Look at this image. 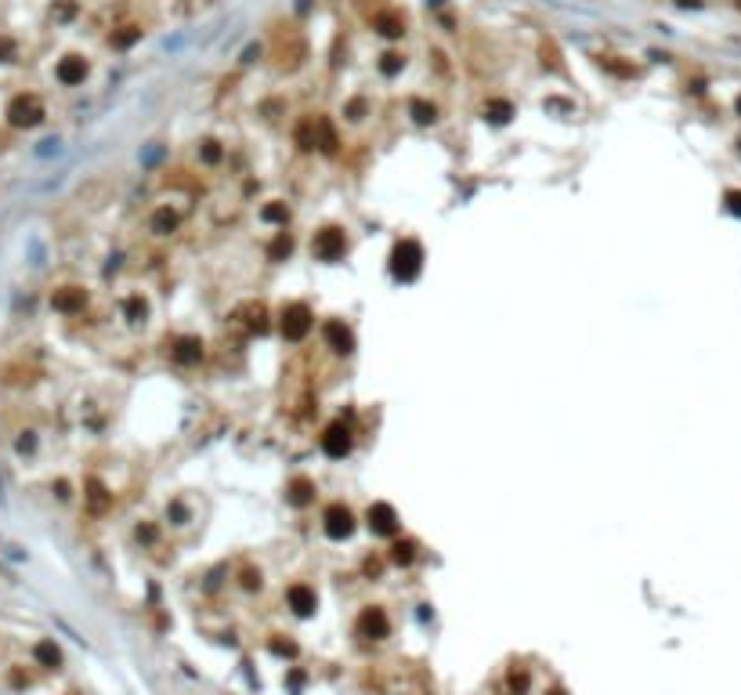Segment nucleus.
I'll return each instance as SVG.
<instances>
[{"label": "nucleus", "mask_w": 741, "mask_h": 695, "mask_svg": "<svg viewBox=\"0 0 741 695\" xmlns=\"http://www.w3.org/2000/svg\"><path fill=\"white\" fill-rule=\"evenodd\" d=\"M420 268H423V246L416 240H401L394 246V254H391V272L401 282H412L416 276H420Z\"/></svg>", "instance_id": "obj_1"}, {"label": "nucleus", "mask_w": 741, "mask_h": 695, "mask_svg": "<svg viewBox=\"0 0 741 695\" xmlns=\"http://www.w3.org/2000/svg\"><path fill=\"white\" fill-rule=\"evenodd\" d=\"M344 250H347V235H344L340 228H322V232H315V240H311V254H315L318 261L333 264V261H340V258H344Z\"/></svg>", "instance_id": "obj_2"}, {"label": "nucleus", "mask_w": 741, "mask_h": 695, "mask_svg": "<svg viewBox=\"0 0 741 695\" xmlns=\"http://www.w3.org/2000/svg\"><path fill=\"white\" fill-rule=\"evenodd\" d=\"M311 308L304 305V301H293V305H286L282 308V337L286 341H304L308 337V330H311Z\"/></svg>", "instance_id": "obj_3"}, {"label": "nucleus", "mask_w": 741, "mask_h": 695, "mask_svg": "<svg viewBox=\"0 0 741 695\" xmlns=\"http://www.w3.org/2000/svg\"><path fill=\"white\" fill-rule=\"evenodd\" d=\"M8 120L15 127H33V123L44 120V102L37 94H19V98H11V105H8Z\"/></svg>", "instance_id": "obj_4"}, {"label": "nucleus", "mask_w": 741, "mask_h": 695, "mask_svg": "<svg viewBox=\"0 0 741 695\" xmlns=\"http://www.w3.org/2000/svg\"><path fill=\"white\" fill-rule=\"evenodd\" d=\"M322 529H326L329 540H347L354 532V514L344 507V503H329L326 514H322Z\"/></svg>", "instance_id": "obj_5"}, {"label": "nucleus", "mask_w": 741, "mask_h": 695, "mask_svg": "<svg viewBox=\"0 0 741 695\" xmlns=\"http://www.w3.org/2000/svg\"><path fill=\"white\" fill-rule=\"evenodd\" d=\"M365 521H369V529H373L376 536H394L398 532V511L391 507V503H383V500L369 503Z\"/></svg>", "instance_id": "obj_6"}, {"label": "nucleus", "mask_w": 741, "mask_h": 695, "mask_svg": "<svg viewBox=\"0 0 741 695\" xmlns=\"http://www.w3.org/2000/svg\"><path fill=\"white\" fill-rule=\"evenodd\" d=\"M387 630H391L387 612L376 608V605L362 608V615H358V634H362V638H369V641H383V638H387Z\"/></svg>", "instance_id": "obj_7"}, {"label": "nucleus", "mask_w": 741, "mask_h": 695, "mask_svg": "<svg viewBox=\"0 0 741 695\" xmlns=\"http://www.w3.org/2000/svg\"><path fill=\"white\" fill-rule=\"evenodd\" d=\"M322 449H326V456H333V460H340V456L351 453V428L344 420H336L326 428V435H322Z\"/></svg>", "instance_id": "obj_8"}, {"label": "nucleus", "mask_w": 741, "mask_h": 695, "mask_svg": "<svg viewBox=\"0 0 741 695\" xmlns=\"http://www.w3.org/2000/svg\"><path fill=\"white\" fill-rule=\"evenodd\" d=\"M286 602H289V608H293L297 615H311L315 605H318V597H315V590L308 587V583H293V587L286 590Z\"/></svg>", "instance_id": "obj_9"}, {"label": "nucleus", "mask_w": 741, "mask_h": 695, "mask_svg": "<svg viewBox=\"0 0 741 695\" xmlns=\"http://www.w3.org/2000/svg\"><path fill=\"white\" fill-rule=\"evenodd\" d=\"M322 334H326V341H329V348L333 352H340V355H347V352H354V334L344 326V323H326L322 326Z\"/></svg>", "instance_id": "obj_10"}, {"label": "nucleus", "mask_w": 741, "mask_h": 695, "mask_svg": "<svg viewBox=\"0 0 741 695\" xmlns=\"http://www.w3.org/2000/svg\"><path fill=\"white\" fill-rule=\"evenodd\" d=\"M286 500L293 503V507H308V503L315 500V482H311V478H304V475H300V478H293V482L286 485Z\"/></svg>", "instance_id": "obj_11"}, {"label": "nucleus", "mask_w": 741, "mask_h": 695, "mask_svg": "<svg viewBox=\"0 0 741 695\" xmlns=\"http://www.w3.org/2000/svg\"><path fill=\"white\" fill-rule=\"evenodd\" d=\"M174 359L181 362V366L199 362V359H203V341H199V337H177V341H174Z\"/></svg>", "instance_id": "obj_12"}, {"label": "nucleus", "mask_w": 741, "mask_h": 695, "mask_svg": "<svg viewBox=\"0 0 741 695\" xmlns=\"http://www.w3.org/2000/svg\"><path fill=\"white\" fill-rule=\"evenodd\" d=\"M84 76H87V62L84 58H76V55H69V58H62L58 62V80L62 84H84Z\"/></svg>", "instance_id": "obj_13"}, {"label": "nucleus", "mask_w": 741, "mask_h": 695, "mask_svg": "<svg viewBox=\"0 0 741 695\" xmlns=\"http://www.w3.org/2000/svg\"><path fill=\"white\" fill-rule=\"evenodd\" d=\"M58 312H66V315H73V312H80L87 305V294L84 290H76V287H66V290H58L55 294V301H51Z\"/></svg>", "instance_id": "obj_14"}, {"label": "nucleus", "mask_w": 741, "mask_h": 695, "mask_svg": "<svg viewBox=\"0 0 741 695\" xmlns=\"http://www.w3.org/2000/svg\"><path fill=\"white\" fill-rule=\"evenodd\" d=\"M315 145L322 149V152H336V131H333V123L326 120V116H315Z\"/></svg>", "instance_id": "obj_15"}, {"label": "nucleus", "mask_w": 741, "mask_h": 695, "mask_svg": "<svg viewBox=\"0 0 741 695\" xmlns=\"http://www.w3.org/2000/svg\"><path fill=\"white\" fill-rule=\"evenodd\" d=\"M376 29L387 40H394V37H401L405 33V19H401L398 11H383V15H376Z\"/></svg>", "instance_id": "obj_16"}, {"label": "nucleus", "mask_w": 741, "mask_h": 695, "mask_svg": "<svg viewBox=\"0 0 741 695\" xmlns=\"http://www.w3.org/2000/svg\"><path fill=\"white\" fill-rule=\"evenodd\" d=\"M239 315H246V330L250 334H264L268 330V312H264V305H246V308H239Z\"/></svg>", "instance_id": "obj_17"}, {"label": "nucleus", "mask_w": 741, "mask_h": 695, "mask_svg": "<svg viewBox=\"0 0 741 695\" xmlns=\"http://www.w3.org/2000/svg\"><path fill=\"white\" fill-rule=\"evenodd\" d=\"M177 225H181V217H177V210H170V207H159L152 214V232L156 235H170Z\"/></svg>", "instance_id": "obj_18"}, {"label": "nucleus", "mask_w": 741, "mask_h": 695, "mask_svg": "<svg viewBox=\"0 0 741 695\" xmlns=\"http://www.w3.org/2000/svg\"><path fill=\"white\" fill-rule=\"evenodd\" d=\"M510 116H513V105L503 102V98H492V102L485 105V120H492V123H506Z\"/></svg>", "instance_id": "obj_19"}, {"label": "nucleus", "mask_w": 741, "mask_h": 695, "mask_svg": "<svg viewBox=\"0 0 741 695\" xmlns=\"http://www.w3.org/2000/svg\"><path fill=\"white\" fill-rule=\"evenodd\" d=\"M412 558H416V543H412V540H394L391 561H394V565H412Z\"/></svg>", "instance_id": "obj_20"}, {"label": "nucleus", "mask_w": 741, "mask_h": 695, "mask_svg": "<svg viewBox=\"0 0 741 695\" xmlns=\"http://www.w3.org/2000/svg\"><path fill=\"white\" fill-rule=\"evenodd\" d=\"M289 250H293V240H289V232H279V235H275V243L268 246V258H271V261H282V258H289Z\"/></svg>", "instance_id": "obj_21"}, {"label": "nucleus", "mask_w": 741, "mask_h": 695, "mask_svg": "<svg viewBox=\"0 0 741 695\" xmlns=\"http://www.w3.org/2000/svg\"><path fill=\"white\" fill-rule=\"evenodd\" d=\"M123 312H127V319H131V323H145L149 305H145L141 297H127V301H123Z\"/></svg>", "instance_id": "obj_22"}, {"label": "nucleus", "mask_w": 741, "mask_h": 695, "mask_svg": "<svg viewBox=\"0 0 741 695\" xmlns=\"http://www.w3.org/2000/svg\"><path fill=\"white\" fill-rule=\"evenodd\" d=\"M409 113L416 116V123H434V120H438V109L427 105V102H420V98H416V102L409 105Z\"/></svg>", "instance_id": "obj_23"}, {"label": "nucleus", "mask_w": 741, "mask_h": 695, "mask_svg": "<svg viewBox=\"0 0 741 695\" xmlns=\"http://www.w3.org/2000/svg\"><path fill=\"white\" fill-rule=\"evenodd\" d=\"M297 145L300 149H315V120H304L297 127Z\"/></svg>", "instance_id": "obj_24"}, {"label": "nucleus", "mask_w": 741, "mask_h": 695, "mask_svg": "<svg viewBox=\"0 0 741 695\" xmlns=\"http://www.w3.org/2000/svg\"><path fill=\"white\" fill-rule=\"evenodd\" d=\"M401 66H405V58H401V55H394V51H387V55L380 58V73H383V76H394V73H401Z\"/></svg>", "instance_id": "obj_25"}, {"label": "nucleus", "mask_w": 741, "mask_h": 695, "mask_svg": "<svg viewBox=\"0 0 741 695\" xmlns=\"http://www.w3.org/2000/svg\"><path fill=\"white\" fill-rule=\"evenodd\" d=\"M37 659H44L47 667H58V662H62V656H58V649H55L51 641H40L37 644Z\"/></svg>", "instance_id": "obj_26"}, {"label": "nucleus", "mask_w": 741, "mask_h": 695, "mask_svg": "<svg viewBox=\"0 0 741 695\" xmlns=\"http://www.w3.org/2000/svg\"><path fill=\"white\" fill-rule=\"evenodd\" d=\"M506 685H510V692H513V695H524V688H528V674H524V670H510V681H506Z\"/></svg>", "instance_id": "obj_27"}, {"label": "nucleus", "mask_w": 741, "mask_h": 695, "mask_svg": "<svg viewBox=\"0 0 741 695\" xmlns=\"http://www.w3.org/2000/svg\"><path fill=\"white\" fill-rule=\"evenodd\" d=\"M261 217H264V221H286L289 210H286V203H271V207L261 210Z\"/></svg>", "instance_id": "obj_28"}, {"label": "nucleus", "mask_w": 741, "mask_h": 695, "mask_svg": "<svg viewBox=\"0 0 741 695\" xmlns=\"http://www.w3.org/2000/svg\"><path fill=\"white\" fill-rule=\"evenodd\" d=\"M271 652H275V656H289V659H293V656H297V644H293V641H282V638H275V641H271Z\"/></svg>", "instance_id": "obj_29"}, {"label": "nucleus", "mask_w": 741, "mask_h": 695, "mask_svg": "<svg viewBox=\"0 0 741 695\" xmlns=\"http://www.w3.org/2000/svg\"><path fill=\"white\" fill-rule=\"evenodd\" d=\"M141 37V29H134V26H127V33H120V37H112V44L116 47H127V44H134Z\"/></svg>", "instance_id": "obj_30"}, {"label": "nucleus", "mask_w": 741, "mask_h": 695, "mask_svg": "<svg viewBox=\"0 0 741 695\" xmlns=\"http://www.w3.org/2000/svg\"><path fill=\"white\" fill-rule=\"evenodd\" d=\"M203 160H206V163H217V160H221L217 141H203Z\"/></svg>", "instance_id": "obj_31"}, {"label": "nucleus", "mask_w": 741, "mask_h": 695, "mask_svg": "<svg viewBox=\"0 0 741 695\" xmlns=\"http://www.w3.org/2000/svg\"><path fill=\"white\" fill-rule=\"evenodd\" d=\"M105 500H109L105 489H102L98 482H91V503H94V507H105Z\"/></svg>", "instance_id": "obj_32"}, {"label": "nucleus", "mask_w": 741, "mask_h": 695, "mask_svg": "<svg viewBox=\"0 0 741 695\" xmlns=\"http://www.w3.org/2000/svg\"><path fill=\"white\" fill-rule=\"evenodd\" d=\"M243 587H246V590L261 587V572H253V568H243Z\"/></svg>", "instance_id": "obj_33"}, {"label": "nucleus", "mask_w": 741, "mask_h": 695, "mask_svg": "<svg viewBox=\"0 0 741 695\" xmlns=\"http://www.w3.org/2000/svg\"><path fill=\"white\" fill-rule=\"evenodd\" d=\"M362 113H365V102H362V98H354V102L347 105V116H351V120H362Z\"/></svg>", "instance_id": "obj_34"}, {"label": "nucleus", "mask_w": 741, "mask_h": 695, "mask_svg": "<svg viewBox=\"0 0 741 695\" xmlns=\"http://www.w3.org/2000/svg\"><path fill=\"white\" fill-rule=\"evenodd\" d=\"M727 207H731V214L741 217V192H738V188H734V192H727Z\"/></svg>", "instance_id": "obj_35"}, {"label": "nucleus", "mask_w": 741, "mask_h": 695, "mask_svg": "<svg viewBox=\"0 0 741 695\" xmlns=\"http://www.w3.org/2000/svg\"><path fill=\"white\" fill-rule=\"evenodd\" d=\"M138 540L152 543V540H156V529H152V525H138Z\"/></svg>", "instance_id": "obj_36"}, {"label": "nucleus", "mask_w": 741, "mask_h": 695, "mask_svg": "<svg viewBox=\"0 0 741 695\" xmlns=\"http://www.w3.org/2000/svg\"><path fill=\"white\" fill-rule=\"evenodd\" d=\"M19 449H22V453L33 449V435H29V431H26V438H19Z\"/></svg>", "instance_id": "obj_37"}, {"label": "nucleus", "mask_w": 741, "mask_h": 695, "mask_svg": "<svg viewBox=\"0 0 741 695\" xmlns=\"http://www.w3.org/2000/svg\"><path fill=\"white\" fill-rule=\"evenodd\" d=\"M738 113H741V98H738Z\"/></svg>", "instance_id": "obj_38"}, {"label": "nucleus", "mask_w": 741, "mask_h": 695, "mask_svg": "<svg viewBox=\"0 0 741 695\" xmlns=\"http://www.w3.org/2000/svg\"><path fill=\"white\" fill-rule=\"evenodd\" d=\"M550 695H565V692H550Z\"/></svg>", "instance_id": "obj_39"}]
</instances>
